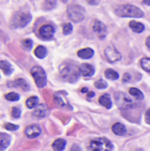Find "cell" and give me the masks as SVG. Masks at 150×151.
<instances>
[{
  "label": "cell",
  "mask_w": 150,
  "mask_h": 151,
  "mask_svg": "<svg viewBox=\"0 0 150 151\" xmlns=\"http://www.w3.org/2000/svg\"><path fill=\"white\" fill-rule=\"evenodd\" d=\"M31 19H32V16L28 12L18 11L11 17L10 27L12 29L25 27L31 21Z\"/></svg>",
  "instance_id": "obj_1"
},
{
  "label": "cell",
  "mask_w": 150,
  "mask_h": 151,
  "mask_svg": "<svg viewBox=\"0 0 150 151\" xmlns=\"http://www.w3.org/2000/svg\"><path fill=\"white\" fill-rule=\"evenodd\" d=\"M115 12L120 17H133V18H142L144 12L139 7L133 4H122L118 6Z\"/></svg>",
  "instance_id": "obj_2"
},
{
  "label": "cell",
  "mask_w": 150,
  "mask_h": 151,
  "mask_svg": "<svg viewBox=\"0 0 150 151\" xmlns=\"http://www.w3.org/2000/svg\"><path fill=\"white\" fill-rule=\"evenodd\" d=\"M80 73L79 68L74 65H65L60 70V74L62 78L70 83L76 82L80 77Z\"/></svg>",
  "instance_id": "obj_3"
},
{
  "label": "cell",
  "mask_w": 150,
  "mask_h": 151,
  "mask_svg": "<svg viewBox=\"0 0 150 151\" xmlns=\"http://www.w3.org/2000/svg\"><path fill=\"white\" fill-rule=\"evenodd\" d=\"M67 15L68 18L73 22H80L85 18V9L77 4H72L68 6L67 8Z\"/></svg>",
  "instance_id": "obj_4"
},
{
  "label": "cell",
  "mask_w": 150,
  "mask_h": 151,
  "mask_svg": "<svg viewBox=\"0 0 150 151\" xmlns=\"http://www.w3.org/2000/svg\"><path fill=\"white\" fill-rule=\"evenodd\" d=\"M31 75L33 76L34 82L38 88H43L45 87L47 83V75L44 70L41 66H34L31 69Z\"/></svg>",
  "instance_id": "obj_5"
},
{
  "label": "cell",
  "mask_w": 150,
  "mask_h": 151,
  "mask_svg": "<svg viewBox=\"0 0 150 151\" xmlns=\"http://www.w3.org/2000/svg\"><path fill=\"white\" fill-rule=\"evenodd\" d=\"M113 144L107 140L106 138H100L97 140H94L90 142V150L94 151L113 150Z\"/></svg>",
  "instance_id": "obj_6"
},
{
  "label": "cell",
  "mask_w": 150,
  "mask_h": 151,
  "mask_svg": "<svg viewBox=\"0 0 150 151\" xmlns=\"http://www.w3.org/2000/svg\"><path fill=\"white\" fill-rule=\"evenodd\" d=\"M114 96L116 104L120 110H128L133 107V101L126 93L117 92Z\"/></svg>",
  "instance_id": "obj_7"
},
{
  "label": "cell",
  "mask_w": 150,
  "mask_h": 151,
  "mask_svg": "<svg viewBox=\"0 0 150 151\" xmlns=\"http://www.w3.org/2000/svg\"><path fill=\"white\" fill-rule=\"evenodd\" d=\"M104 54L109 63H115L121 59V54L113 45L108 46L104 50Z\"/></svg>",
  "instance_id": "obj_8"
},
{
  "label": "cell",
  "mask_w": 150,
  "mask_h": 151,
  "mask_svg": "<svg viewBox=\"0 0 150 151\" xmlns=\"http://www.w3.org/2000/svg\"><path fill=\"white\" fill-rule=\"evenodd\" d=\"M24 132H25V134L27 135V138L34 139V138L38 137L41 134L42 129H41V127H40L39 125H37V124H32V125L27 126L25 128V131Z\"/></svg>",
  "instance_id": "obj_9"
},
{
  "label": "cell",
  "mask_w": 150,
  "mask_h": 151,
  "mask_svg": "<svg viewBox=\"0 0 150 151\" xmlns=\"http://www.w3.org/2000/svg\"><path fill=\"white\" fill-rule=\"evenodd\" d=\"M93 30L95 31V33L98 35V37L100 39H103L105 38L106 35H107V27L106 26L99 20H95L94 25H93Z\"/></svg>",
  "instance_id": "obj_10"
},
{
  "label": "cell",
  "mask_w": 150,
  "mask_h": 151,
  "mask_svg": "<svg viewBox=\"0 0 150 151\" xmlns=\"http://www.w3.org/2000/svg\"><path fill=\"white\" fill-rule=\"evenodd\" d=\"M39 34L43 39L49 40L53 37V35L55 34V29L50 25H43L40 27Z\"/></svg>",
  "instance_id": "obj_11"
},
{
  "label": "cell",
  "mask_w": 150,
  "mask_h": 151,
  "mask_svg": "<svg viewBox=\"0 0 150 151\" xmlns=\"http://www.w3.org/2000/svg\"><path fill=\"white\" fill-rule=\"evenodd\" d=\"M66 96V93H64V91H59L57 92L54 95V100L57 103V104H58L60 107H66V106H70L68 100L65 97Z\"/></svg>",
  "instance_id": "obj_12"
},
{
  "label": "cell",
  "mask_w": 150,
  "mask_h": 151,
  "mask_svg": "<svg viewBox=\"0 0 150 151\" xmlns=\"http://www.w3.org/2000/svg\"><path fill=\"white\" fill-rule=\"evenodd\" d=\"M48 113V109L47 107L41 104H37L35 107H34V110L32 113V115L35 118H38V119H42L44 118Z\"/></svg>",
  "instance_id": "obj_13"
},
{
  "label": "cell",
  "mask_w": 150,
  "mask_h": 151,
  "mask_svg": "<svg viewBox=\"0 0 150 151\" xmlns=\"http://www.w3.org/2000/svg\"><path fill=\"white\" fill-rule=\"evenodd\" d=\"M79 70L80 74L84 77H91L95 73V68L93 67V65L89 64H82L79 67Z\"/></svg>",
  "instance_id": "obj_14"
},
{
  "label": "cell",
  "mask_w": 150,
  "mask_h": 151,
  "mask_svg": "<svg viewBox=\"0 0 150 151\" xmlns=\"http://www.w3.org/2000/svg\"><path fill=\"white\" fill-rule=\"evenodd\" d=\"M11 142V137L4 133H0V150H6Z\"/></svg>",
  "instance_id": "obj_15"
},
{
  "label": "cell",
  "mask_w": 150,
  "mask_h": 151,
  "mask_svg": "<svg viewBox=\"0 0 150 151\" xmlns=\"http://www.w3.org/2000/svg\"><path fill=\"white\" fill-rule=\"evenodd\" d=\"M77 55L83 59H89L94 56V50L91 48H85L81 49L77 52Z\"/></svg>",
  "instance_id": "obj_16"
},
{
  "label": "cell",
  "mask_w": 150,
  "mask_h": 151,
  "mask_svg": "<svg viewBox=\"0 0 150 151\" xmlns=\"http://www.w3.org/2000/svg\"><path fill=\"white\" fill-rule=\"evenodd\" d=\"M112 132L118 136H123L126 134V127L121 123H116L112 127Z\"/></svg>",
  "instance_id": "obj_17"
},
{
  "label": "cell",
  "mask_w": 150,
  "mask_h": 151,
  "mask_svg": "<svg viewBox=\"0 0 150 151\" xmlns=\"http://www.w3.org/2000/svg\"><path fill=\"white\" fill-rule=\"evenodd\" d=\"M0 69L3 70V72L5 75H10L13 72V67L6 60H1L0 61Z\"/></svg>",
  "instance_id": "obj_18"
},
{
  "label": "cell",
  "mask_w": 150,
  "mask_h": 151,
  "mask_svg": "<svg viewBox=\"0 0 150 151\" xmlns=\"http://www.w3.org/2000/svg\"><path fill=\"white\" fill-rule=\"evenodd\" d=\"M99 103L107 109H111L112 106V102H111V96L108 94H104V95L101 96L99 98Z\"/></svg>",
  "instance_id": "obj_19"
},
{
  "label": "cell",
  "mask_w": 150,
  "mask_h": 151,
  "mask_svg": "<svg viewBox=\"0 0 150 151\" xmlns=\"http://www.w3.org/2000/svg\"><path fill=\"white\" fill-rule=\"evenodd\" d=\"M13 83H14L15 87H17L19 88H21L23 91H28L30 89V87H29L28 83L24 79H21V78L17 79V80L14 81Z\"/></svg>",
  "instance_id": "obj_20"
},
{
  "label": "cell",
  "mask_w": 150,
  "mask_h": 151,
  "mask_svg": "<svg viewBox=\"0 0 150 151\" xmlns=\"http://www.w3.org/2000/svg\"><path fill=\"white\" fill-rule=\"evenodd\" d=\"M129 27L135 33H141V32L144 31V28H145V27H144V25L142 23H140V22H137V21H133V20L130 21Z\"/></svg>",
  "instance_id": "obj_21"
},
{
  "label": "cell",
  "mask_w": 150,
  "mask_h": 151,
  "mask_svg": "<svg viewBox=\"0 0 150 151\" xmlns=\"http://www.w3.org/2000/svg\"><path fill=\"white\" fill-rule=\"evenodd\" d=\"M66 142L63 139H57L52 143V149L56 151H62L65 150Z\"/></svg>",
  "instance_id": "obj_22"
},
{
  "label": "cell",
  "mask_w": 150,
  "mask_h": 151,
  "mask_svg": "<svg viewBox=\"0 0 150 151\" xmlns=\"http://www.w3.org/2000/svg\"><path fill=\"white\" fill-rule=\"evenodd\" d=\"M34 55L38 58H44L47 56V50H46V48L42 46V45L36 47V49L34 50Z\"/></svg>",
  "instance_id": "obj_23"
},
{
  "label": "cell",
  "mask_w": 150,
  "mask_h": 151,
  "mask_svg": "<svg viewBox=\"0 0 150 151\" xmlns=\"http://www.w3.org/2000/svg\"><path fill=\"white\" fill-rule=\"evenodd\" d=\"M104 75L106 78H108L109 80H111V81H116L119 78V75L118 73L112 70V69H107L105 72H104Z\"/></svg>",
  "instance_id": "obj_24"
},
{
  "label": "cell",
  "mask_w": 150,
  "mask_h": 151,
  "mask_svg": "<svg viewBox=\"0 0 150 151\" xmlns=\"http://www.w3.org/2000/svg\"><path fill=\"white\" fill-rule=\"evenodd\" d=\"M129 93H130V95H132L133 97H135L137 100H142V99L144 98L143 93H142L140 89H138V88H131L129 89Z\"/></svg>",
  "instance_id": "obj_25"
},
{
  "label": "cell",
  "mask_w": 150,
  "mask_h": 151,
  "mask_svg": "<svg viewBox=\"0 0 150 151\" xmlns=\"http://www.w3.org/2000/svg\"><path fill=\"white\" fill-rule=\"evenodd\" d=\"M39 103V99L37 96H31L26 101V105L28 109H33Z\"/></svg>",
  "instance_id": "obj_26"
},
{
  "label": "cell",
  "mask_w": 150,
  "mask_h": 151,
  "mask_svg": "<svg viewBox=\"0 0 150 151\" xmlns=\"http://www.w3.org/2000/svg\"><path fill=\"white\" fill-rule=\"evenodd\" d=\"M141 65L143 70L150 73V58H144L141 61Z\"/></svg>",
  "instance_id": "obj_27"
},
{
  "label": "cell",
  "mask_w": 150,
  "mask_h": 151,
  "mask_svg": "<svg viewBox=\"0 0 150 151\" xmlns=\"http://www.w3.org/2000/svg\"><path fill=\"white\" fill-rule=\"evenodd\" d=\"M5 99L8 101H11V102H15V101H19V95L18 93L15 92H10L8 94H6L4 96Z\"/></svg>",
  "instance_id": "obj_28"
},
{
  "label": "cell",
  "mask_w": 150,
  "mask_h": 151,
  "mask_svg": "<svg viewBox=\"0 0 150 151\" xmlns=\"http://www.w3.org/2000/svg\"><path fill=\"white\" fill-rule=\"evenodd\" d=\"M33 47V41L31 39H25L22 41V48L26 50H30Z\"/></svg>",
  "instance_id": "obj_29"
},
{
  "label": "cell",
  "mask_w": 150,
  "mask_h": 151,
  "mask_svg": "<svg viewBox=\"0 0 150 151\" xmlns=\"http://www.w3.org/2000/svg\"><path fill=\"white\" fill-rule=\"evenodd\" d=\"M95 87L96 88H98V89H104V88H106L108 87V84H107V82L105 81L100 79V80H98V81H96L95 82Z\"/></svg>",
  "instance_id": "obj_30"
},
{
  "label": "cell",
  "mask_w": 150,
  "mask_h": 151,
  "mask_svg": "<svg viewBox=\"0 0 150 151\" xmlns=\"http://www.w3.org/2000/svg\"><path fill=\"white\" fill-rule=\"evenodd\" d=\"M72 32V26L71 23H65L63 26V34L65 35H68Z\"/></svg>",
  "instance_id": "obj_31"
},
{
  "label": "cell",
  "mask_w": 150,
  "mask_h": 151,
  "mask_svg": "<svg viewBox=\"0 0 150 151\" xmlns=\"http://www.w3.org/2000/svg\"><path fill=\"white\" fill-rule=\"evenodd\" d=\"M56 5V0H45L43 4V8L46 10L51 9Z\"/></svg>",
  "instance_id": "obj_32"
},
{
  "label": "cell",
  "mask_w": 150,
  "mask_h": 151,
  "mask_svg": "<svg viewBox=\"0 0 150 151\" xmlns=\"http://www.w3.org/2000/svg\"><path fill=\"white\" fill-rule=\"evenodd\" d=\"M4 128H5L6 130H8V131H16V130H18V129L19 128V126L14 125V124H11V123H5V124L4 125Z\"/></svg>",
  "instance_id": "obj_33"
},
{
  "label": "cell",
  "mask_w": 150,
  "mask_h": 151,
  "mask_svg": "<svg viewBox=\"0 0 150 151\" xmlns=\"http://www.w3.org/2000/svg\"><path fill=\"white\" fill-rule=\"evenodd\" d=\"M20 114H21V111L19 108L18 107H13L12 110H11V116L14 118V119H19L20 117Z\"/></svg>",
  "instance_id": "obj_34"
},
{
  "label": "cell",
  "mask_w": 150,
  "mask_h": 151,
  "mask_svg": "<svg viewBox=\"0 0 150 151\" xmlns=\"http://www.w3.org/2000/svg\"><path fill=\"white\" fill-rule=\"evenodd\" d=\"M145 120H146V122H147L148 124H149L150 125V109L147 111V112H146V114H145Z\"/></svg>",
  "instance_id": "obj_35"
},
{
  "label": "cell",
  "mask_w": 150,
  "mask_h": 151,
  "mask_svg": "<svg viewBox=\"0 0 150 151\" xmlns=\"http://www.w3.org/2000/svg\"><path fill=\"white\" fill-rule=\"evenodd\" d=\"M131 80V74L130 73H125L124 74V78H123V81L126 82V81H129Z\"/></svg>",
  "instance_id": "obj_36"
},
{
  "label": "cell",
  "mask_w": 150,
  "mask_h": 151,
  "mask_svg": "<svg viewBox=\"0 0 150 151\" xmlns=\"http://www.w3.org/2000/svg\"><path fill=\"white\" fill-rule=\"evenodd\" d=\"M89 4H92V5H97L101 0H86Z\"/></svg>",
  "instance_id": "obj_37"
},
{
  "label": "cell",
  "mask_w": 150,
  "mask_h": 151,
  "mask_svg": "<svg viewBox=\"0 0 150 151\" xmlns=\"http://www.w3.org/2000/svg\"><path fill=\"white\" fill-rule=\"evenodd\" d=\"M146 45L150 48V36H149L148 38H147V40H146Z\"/></svg>",
  "instance_id": "obj_38"
},
{
  "label": "cell",
  "mask_w": 150,
  "mask_h": 151,
  "mask_svg": "<svg viewBox=\"0 0 150 151\" xmlns=\"http://www.w3.org/2000/svg\"><path fill=\"white\" fill-rule=\"evenodd\" d=\"M143 2H144L147 5H150V0H143Z\"/></svg>",
  "instance_id": "obj_39"
},
{
  "label": "cell",
  "mask_w": 150,
  "mask_h": 151,
  "mask_svg": "<svg viewBox=\"0 0 150 151\" xmlns=\"http://www.w3.org/2000/svg\"><path fill=\"white\" fill-rule=\"evenodd\" d=\"M87 91H88V88H84L81 89V92H83V93H86Z\"/></svg>",
  "instance_id": "obj_40"
},
{
  "label": "cell",
  "mask_w": 150,
  "mask_h": 151,
  "mask_svg": "<svg viewBox=\"0 0 150 151\" xmlns=\"http://www.w3.org/2000/svg\"><path fill=\"white\" fill-rule=\"evenodd\" d=\"M95 96V93H93V92H91V93L88 94V96Z\"/></svg>",
  "instance_id": "obj_41"
}]
</instances>
